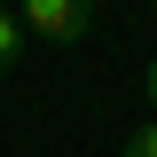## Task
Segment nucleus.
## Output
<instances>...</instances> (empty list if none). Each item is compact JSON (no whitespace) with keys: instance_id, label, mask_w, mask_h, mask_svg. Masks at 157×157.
<instances>
[{"instance_id":"f257e3e1","label":"nucleus","mask_w":157,"mask_h":157,"mask_svg":"<svg viewBox=\"0 0 157 157\" xmlns=\"http://www.w3.org/2000/svg\"><path fill=\"white\" fill-rule=\"evenodd\" d=\"M16 24H24V39H39V47H78V39L94 32V0H24Z\"/></svg>"},{"instance_id":"f03ea898","label":"nucleus","mask_w":157,"mask_h":157,"mask_svg":"<svg viewBox=\"0 0 157 157\" xmlns=\"http://www.w3.org/2000/svg\"><path fill=\"white\" fill-rule=\"evenodd\" d=\"M24 47H32V39H24V24H16V8H0V78H8V71L24 63Z\"/></svg>"},{"instance_id":"7ed1b4c3","label":"nucleus","mask_w":157,"mask_h":157,"mask_svg":"<svg viewBox=\"0 0 157 157\" xmlns=\"http://www.w3.org/2000/svg\"><path fill=\"white\" fill-rule=\"evenodd\" d=\"M118 157H157V118H141L134 134H126V149H118Z\"/></svg>"},{"instance_id":"20e7f679","label":"nucleus","mask_w":157,"mask_h":157,"mask_svg":"<svg viewBox=\"0 0 157 157\" xmlns=\"http://www.w3.org/2000/svg\"><path fill=\"white\" fill-rule=\"evenodd\" d=\"M141 102H149V110H157V55L141 63Z\"/></svg>"},{"instance_id":"39448f33","label":"nucleus","mask_w":157,"mask_h":157,"mask_svg":"<svg viewBox=\"0 0 157 157\" xmlns=\"http://www.w3.org/2000/svg\"><path fill=\"white\" fill-rule=\"evenodd\" d=\"M0 8H24V0H0Z\"/></svg>"},{"instance_id":"423d86ee","label":"nucleus","mask_w":157,"mask_h":157,"mask_svg":"<svg viewBox=\"0 0 157 157\" xmlns=\"http://www.w3.org/2000/svg\"><path fill=\"white\" fill-rule=\"evenodd\" d=\"M149 8H157V0H149Z\"/></svg>"}]
</instances>
